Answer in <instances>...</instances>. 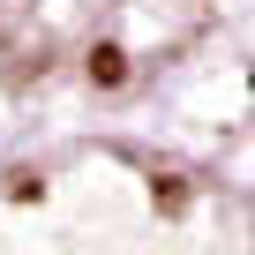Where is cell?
<instances>
[{
  "instance_id": "7a4b0ae2",
  "label": "cell",
  "mask_w": 255,
  "mask_h": 255,
  "mask_svg": "<svg viewBox=\"0 0 255 255\" xmlns=\"http://www.w3.org/2000/svg\"><path fill=\"white\" fill-rule=\"evenodd\" d=\"M218 0H0V83L113 98L203 45Z\"/></svg>"
},
{
  "instance_id": "6da1fadb",
  "label": "cell",
  "mask_w": 255,
  "mask_h": 255,
  "mask_svg": "<svg viewBox=\"0 0 255 255\" xmlns=\"http://www.w3.org/2000/svg\"><path fill=\"white\" fill-rule=\"evenodd\" d=\"M0 255H255V218L173 150L68 135L0 165Z\"/></svg>"
}]
</instances>
